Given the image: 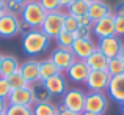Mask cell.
I'll return each mask as SVG.
<instances>
[{
  "label": "cell",
  "instance_id": "cell-1",
  "mask_svg": "<svg viewBox=\"0 0 124 115\" xmlns=\"http://www.w3.org/2000/svg\"><path fill=\"white\" fill-rule=\"evenodd\" d=\"M50 44V38H47L39 28H30L22 35V49L27 55H39Z\"/></svg>",
  "mask_w": 124,
  "mask_h": 115
},
{
  "label": "cell",
  "instance_id": "cell-2",
  "mask_svg": "<svg viewBox=\"0 0 124 115\" xmlns=\"http://www.w3.org/2000/svg\"><path fill=\"white\" fill-rule=\"evenodd\" d=\"M47 13L42 9V6L39 5L38 0H31V2L25 3L24 5V11L21 14L22 19V28L25 32L30 30V28H39L41 24L44 22V18Z\"/></svg>",
  "mask_w": 124,
  "mask_h": 115
},
{
  "label": "cell",
  "instance_id": "cell-3",
  "mask_svg": "<svg viewBox=\"0 0 124 115\" xmlns=\"http://www.w3.org/2000/svg\"><path fill=\"white\" fill-rule=\"evenodd\" d=\"M64 16H66V11H63V9H58V11H54V13H47L46 18H44V22H42L41 27H39V30L47 38L55 39L60 35V32L63 30Z\"/></svg>",
  "mask_w": 124,
  "mask_h": 115
},
{
  "label": "cell",
  "instance_id": "cell-4",
  "mask_svg": "<svg viewBox=\"0 0 124 115\" xmlns=\"http://www.w3.org/2000/svg\"><path fill=\"white\" fill-rule=\"evenodd\" d=\"M108 109V98L104 91H88L85 93V112L104 115Z\"/></svg>",
  "mask_w": 124,
  "mask_h": 115
},
{
  "label": "cell",
  "instance_id": "cell-5",
  "mask_svg": "<svg viewBox=\"0 0 124 115\" xmlns=\"http://www.w3.org/2000/svg\"><path fill=\"white\" fill-rule=\"evenodd\" d=\"M61 107L82 114L85 110V91L80 88H68L66 93L61 96Z\"/></svg>",
  "mask_w": 124,
  "mask_h": 115
},
{
  "label": "cell",
  "instance_id": "cell-6",
  "mask_svg": "<svg viewBox=\"0 0 124 115\" xmlns=\"http://www.w3.org/2000/svg\"><path fill=\"white\" fill-rule=\"evenodd\" d=\"M123 44H124L123 39L119 36H116V35H113V36L97 39L96 47H97V51H99L101 54H104L110 60V58H115V57L119 55V51H121Z\"/></svg>",
  "mask_w": 124,
  "mask_h": 115
},
{
  "label": "cell",
  "instance_id": "cell-7",
  "mask_svg": "<svg viewBox=\"0 0 124 115\" xmlns=\"http://www.w3.org/2000/svg\"><path fill=\"white\" fill-rule=\"evenodd\" d=\"M22 32L21 18L3 14L0 18V38H14Z\"/></svg>",
  "mask_w": 124,
  "mask_h": 115
},
{
  "label": "cell",
  "instance_id": "cell-8",
  "mask_svg": "<svg viewBox=\"0 0 124 115\" xmlns=\"http://www.w3.org/2000/svg\"><path fill=\"white\" fill-rule=\"evenodd\" d=\"M91 33L97 39L113 36V35H115V14L112 13V14H108V16H105V18L99 19V21L93 22Z\"/></svg>",
  "mask_w": 124,
  "mask_h": 115
},
{
  "label": "cell",
  "instance_id": "cell-9",
  "mask_svg": "<svg viewBox=\"0 0 124 115\" xmlns=\"http://www.w3.org/2000/svg\"><path fill=\"white\" fill-rule=\"evenodd\" d=\"M110 74L107 71H90L85 85L88 91H105L110 84Z\"/></svg>",
  "mask_w": 124,
  "mask_h": 115
},
{
  "label": "cell",
  "instance_id": "cell-10",
  "mask_svg": "<svg viewBox=\"0 0 124 115\" xmlns=\"http://www.w3.org/2000/svg\"><path fill=\"white\" fill-rule=\"evenodd\" d=\"M49 58H50V60L54 62V65L60 70V73H66L68 68L76 62V57H74L71 49H61V47L55 49Z\"/></svg>",
  "mask_w": 124,
  "mask_h": 115
},
{
  "label": "cell",
  "instance_id": "cell-11",
  "mask_svg": "<svg viewBox=\"0 0 124 115\" xmlns=\"http://www.w3.org/2000/svg\"><path fill=\"white\" fill-rule=\"evenodd\" d=\"M8 104H14V106H35V98H33V91H31V87L27 85V87L22 88H16V90H11L8 96Z\"/></svg>",
  "mask_w": 124,
  "mask_h": 115
},
{
  "label": "cell",
  "instance_id": "cell-12",
  "mask_svg": "<svg viewBox=\"0 0 124 115\" xmlns=\"http://www.w3.org/2000/svg\"><path fill=\"white\" fill-rule=\"evenodd\" d=\"M96 49V43L91 38H76L71 51H72L76 60H86Z\"/></svg>",
  "mask_w": 124,
  "mask_h": 115
},
{
  "label": "cell",
  "instance_id": "cell-13",
  "mask_svg": "<svg viewBox=\"0 0 124 115\" xmlns=\"http://www.w3.org/2000/svg\"><path fill=\"white\" fill-rule=\"evenodd\" d=\"M42 84H44V87L47 88V91L52 96H63L68 90V80L63 76V73H58L55 76L46 79Z\"/></svg>",
  "mask_w": 124,
  "mask_h": 115
},
{
  "label": "cell",
  "instance_id": "cell-14",
  "mask_svg": "<svg viewBox=\"0 0 124 115\" xmlns=\"http://www.w3.org/2000/svg\"><path fill=\"white\" fill-rule=\"evenodd\" d=\"M88 74H90V68L85 60H76L66 71L68 79L71 82H77V84H85Z\"/></svg>",
  "mask_w": 124,
  "mask_h": 115
},
{
  "label": "cell",
  "instance_id": "cell-15",
  "mask_svg": "<svg viewBox=\"0 0 124 115\" xmlns=\"http://www.w3.org/2000/svg\"><path fill=\"white\" fill-rule=\"evenodd\" d=\"M19 73H21L22 77L27 80L28 85L38 82V80H39V62L35 60V58H30V60L21 63Z\"/></svg>",
  "mask_w": 124,
  "mask_h": 115
},
{
  "label": "cell",
  "instance_id": "cell-16",
  "mask_svg": "<svg viewBox=\"0 0 124 115\" xmlns=\"http://www.w3.org/2000/svg\"><path fill=\"white\" fill-rule=\"evenodd\" d=\"M107 91H108L110 98H112L115 103H119V104L124 103V73L110 79Z\"/></svg>",
  "mask_w": 124,
  "mask_h": 115
},
{
  "label": "cell",
  "instance_id": "cell-17",
  "mask_svg": "<svg viewBox=\"0 0 124 115\" xmlns=\"http://www.w3.org/2000/svg\"><path fill=\"white\" fill-rule=\"evenodd\" d=\"M112 13H113L112 6H110L108 3L102 2V0L90 3V8H88V16H90V19L93 22H96V21H99V19L105 18V16L112 14Z\"/></svg>",
  "mask_w": 124,
  "mask_h": 115
},
{
  "label": "cell",
  "instance_id": "cell-18",
  "mask_svg": "<svg viewBox=\"0 0 124 115\" xmlns=\"http://www.w3.org/2000/svg\"><path fill=\"white\" fill-rule=\"evenodd\" d=\"M85 62H86L90 71H107V63H108V58H107L104 54H101L97 49Z\"/></svg>",
  "mask_w": 124,
  "mask_h": 115
},
{
  "label": "cell",
  "instance_id": "cell-19",
  "mask_svg": "<svg viewBox=\"0 0 124 115\" xmlns=\"http://www.w3.org/2000/svg\"><path fill=\"white\" fill-rule=\"evenodd\" d=\"M19 68H21V63L19 60L14 57V55H3L2 60V70H0V77H9L11 74L17 73Z\"/></svg>",
  "mask_w": 124,
  "mask_h": 115
},
{
  "label": "cell",
  "instance_id": "cell-20",
  "mask_svg": "<svg viewBox=\"0 0 124 115\" xmlns=\"http://www.w3.org/2000/svg\"><path fill=\"white\" fill-rule=\"evenodd\" d=\"M30 87H31V91H33L35 104L36 103H52V95L47 91V88L44 87V84L41 80L31 84Z\"/></svg>",
  "mask_w": 124,
  "mask_h": 115
},
{
  "label": "cell",
  "instance_id": "cell-21",
  "mask_svg": "<svg viewBox=\"0 0 124 115\" xmlns=\"http://www.w3.org/2000/svg\"><path fill=\"white\" fill-rule=\"evenodd\" d=\"M58 73H60V70L55 66L54 62H52L49 57L39 62V80L41 82H44L46 79L55 76V74H58Z\"/></svg>",
  "mask_w": 124,
  "mask_h": 115
},
{
  "label": "cell",
  "instance_id": "cell-22",
  "mask_svg": "<svg viewBox=\"0 0 124 115\" xmlns=\"http://www.w3.org/2000/svg\"><path fill=\"white\" fill-rule=\"evenodd\" d=\"M88 8H90V3L85 2V0H74L69 6L66 8V14H71L74 18H79V16L88 14Z\"/></svg>",
  "mask_w": 124,
  "mask_h": 115
},
{
  "label": "cell",
  "instance_id": "cell-23",
  "mask_svg": "<svg viewBox=\"0 0 124 115\" xmlns=\"http://www.w3.org/2000/svg\"><path fill=\"white\" fill-rule=\"evenodd\" d=\"M33 115H58V106L54 103H36L33 106Z\"/></svg>",
  "mask_w": 124,
  "mask_h": 115
},
{
  "label": "cell",
  "instance_id": "cell-24",
  "mask_svg": "<svg viewBox=\"0 0 124 115\" xmlns=\"http://www.w3.org/2000/svg\"><path fill=\"white\" fill-rule=\"evenodd\" d=\"M55 41H57L58 47H61V49H71V47H72V44H74V41H76V35L71 33V32L61 30L60 35L55 38Z\"/></svg>",
  "mask_w": 124,
  "mask_h": 115
},
{
  "label": "cell",
  "instance_id": "cell-25",
  "mask_svg": "<svg viewBox=\"0 0 124 115\" xmlns=\"http://www.w3.org/2000/svg\"><path fill=\"white\" fill-rule=\"evenodd\" d=\"M107 73L110 74V77H115L118 74H123L124 73V63L119 57H115V58H110L108 63H107Z\"/></svg>",
  "mask_w": 124,
  "mask_h": 115
},
{
  "label": "cell",
  "instance_id": "cell-26",
  "mask_svg": "<svg viewBox=\"0 0 124 115\" xmlns=\"http://www.w3.org/2000/svg\"><path fill=\"white\" fill-rule=\"evenodd\" d=\"M22 11H24V3H19V2H16V0H6V5H5V13L6 14L21 18Z\"/></svg>",
  "mask_w": 124,
  "mask_h": 115
},
{
  "label": "cell",
  "instance_id": "cell-27",
  "mask_svg": "<svg viewBox=\"0 0 124 115\" xmlns=\"http://www.w3.org/2000/svg\"><path fill=\"white\" fill-rule=\"evenodd\" d=\"M5 115H33V107L8 104V109L5 110Z\"/></svg>",
  "mask_w": 124,
  "mask_h": 115
},
{
  "label": "cell",
  "instance_id": "cell-28",
  "mask_svg": "<svg viewBox=\"0 0 124 115\" xmlns=\"http://www.w3.org/2000/svg\"><path fill=\"white\" fill-rule=\"evenodd\" d=\"M6 80H8V84H9V87H11V90H16V88H22V87H27V80H25L24 77H22V74L19 73H14V74H11L9 77H6Z\"/></svg>",
  "mask_w": 124,
  "mask_h": 115
},
{
  "label": "cell",
  "instance_id": "cell-29",
  "mask_svg": "<svg viewBox=\"0 0 124 115\" xmlns=\"http://www.w3.org/2000/svg\"><path fill=\"white\" fill-rule=\"evenodd\" d=\"M77 28H79V24H77V18H74V16H71V14H66V16H64L63 30L71 32V33H76Z\"/></svg>",
  "mask_w": 124,
  "mask_h": 115
},
{
  "label": "cell",
  "instance_id": "cell-30",
  "mask_svg": "<svg viewBox=\"0 0 124 115\" xmlns=\"http://www.w3.org/2000/svg\"><path fill=\"white\" fill-rule=\"evenodd\" d=\"M46 13H54L60 9V0H38Z\"/></svg>",
  "mask_w": 124,
  "mask_h": 115
},
{
  "label": "cell",
  "instance_id": "cell-31",
  "mask_svg": "<svg viewBox=\"0 0 124 115\" xmlns=\"http://www.w3.org/2000/svg\"><path fill=\"white\" fill-rule=\"evenodd\" d=\"M115 35L119 38L124 36V14H115Z\"/></svg>",
  "mask_w": 124,
  "mask_h": 115
},
{
  "label": "cell",
  "instance_id": "cell-32",
  "mask_svg": "<svg viewBox=\"0 0 124 115\" xmlns=\"http://www.w3.org/2000/svg\"><path fill=\"white\" fill-rule=\"evenodd\" d=\"M9 93H11V87H9L8 80H6L5 77H0V98L8 99Z\"/></svg>",
  "mask_w": 124,
  "mask_h": 115
},
{
  "label": "cell",
  "instance_id": "cell-33",
  "mask_svg": "<svg viewBox=\"0 0 124 115\" xmlns=\"http://www.w3.org/2000/svg\"><path fill=\"white\" fill-rule=\"evenodd\" d=\"M76 38H91L93 33H91V27H79L76 33Z\"/></svg>",
  "mask_w": 124,
  "mask_h": 115
},
{
  "label": "cell",
  "instance_id": "cell-34",
  "mask_svg": "<svg viewBox=\"0 0 124 115\" xmlns=\"http://www.w3.org/2000/svg\"><path fill=\"white\" fill-rule=\"evenodd\" d=\"M77 24H79V27H93V21L90 19L88 14L79 16V18H77Z\"/></svg>",
  "mask_w": 124,
  "mask_h": 115
},
{
  "label": "cell",
  "instance_id": "cell-35",
  "mask_svg": "<svg viewBox=\"0 0 124 115\" xmlns=\"http://www.w3.org/2000/svg\"><path fill=\"white\" fill-rule=\"evenodd\" d=\"M113 14H124V0H123V2H119L118 5L115 6V11H113Z\"/></svg>",
  "mask_w": 124,
  "mask_h": 115
},
{
  "label": "cell",
  "instance_id": "cell-36",
  "mask_svg": "<svg viewBox=\"0 0 124 115\" xmlns=\"http://www.w3.org/2000/svg\"><path fill=\"white\" fill-rule=\"evenodd\" d=\"M6 109H8V99L0 98V114H5Z\"/></svg>",
  "mask_w": 124,
  "mask_h": 115
},
{
  "label": "cell",
  "instance_id": "cell-37",
  "mask_svg": "<svg viewBox=\"0 0 124 115\" xmlns=\"http://www.w3.org/2000/svg\"><path fill=\"white\" fill-rule=\"evenodd\" d=\"M58 115H80V114H76L72 110H68L64 107H58Z\"/></svg>",
  "mask_w": 124,
  "mask_h": 115
},
{
  "label": "cell",
  "instance_id": "cell-38",
  "mask_svg": "<svg viewBox=\"0 0 124 115\" xmlns=\"http://www.w3.org/2000/svg\"><path fill=\"white\" fill-rule=\"evenodd\" d=\"M74 0H60V9H66Z\"/></svg>",
  "mask_w": 124,
  "mask_h": 115
},
{
  "label": "cell",
  "instance_id": "cell-39",
  "mask_svg": "<svg viewBox=\"0 0 124 115\" xmlns=\"http://www.w3.org/2000/svg\"><path fill=\"white\" fill-rule=\"evenodd\" d=\"M5 5H6V0H0V18H2L3 14H6L5 13Z\"/></svg>",
  "mask_w": 124,
  "mask_h": 115
},
{
  "label": "cell",
  "instance_id": "cell-40",
  "mask_svg": "<svg viewBox=\"0 0 124 115\" xmlns=\"http://www.w3.org/2000/svg\"><path fill=\"white\" fill-rule=\"evenodd\" d=\"M119 58L123 60V63H124V44H123V47H121V51H119V55H118Z\"/></svg>",
  "mask_w": 124,
  "mask_h": 115
},
{
  "label": "cell",
  "instance_id": "cell-41",
  "mask_svg": "<svg viewBox=\"0 0 124 115\" xmlns=\"http://www.w3.org/2000/svg\"><path fill=\"white\" fill-rule=\"evenodd\" d=\"M16 2H19V3H24V5H25V3H28V2H31V0H16Z\"/></svg>",
  "mask_w": 124,
  "mask_h": 115
},
{
  "label": "cell",
  "instance_id": "cell-42",
  "mask_svg": "<svg viewBox=\"0 0 124 115\" xmlns=\"http://www.w3.org/2000/svg\"><path fill=\"white\" fill-rule=\"evenodd\" d=\"M80 115H97V114H91V112H85V110H83V112L80 114Z\"/></svg>",
  "mask_w": 124,
  "mask_h": 115
},
{
  "label": "cell",
  "instance_id": "cell-43",
  "mask_svg": "<svg viewBox=\"0 0 124 115\" xmlns=\"http://www.w3.org/2000/svg\"><path fill=\"white\" fill-rule=\"evenodd\" d=\"M121 114L124 115V103H121Z\"/></svg>",
  "mask_w": 124,
  "mask_h": 115
},
{
  "label": "cell",
  "instance_id": "cell-44",
  "mask_svg": "<svg viewBox=\"0 0 124 115\" xmlns=\"http://www.w3.org/2000/svg\"><path fill=\"white\" fill-rule=\"evenodd\" d=\"M2 60H3V55L0 54V70H2Z\"/></svg>",
  "mask_w": 124,
  "mask_h": 115
},
{
  "label": "cell",
  "instance_id": "cell-45",
  "mask_svg": "<svg viewBox=\"0 0 124 115\" xmlns=\"http://www.w3.org/2000/svg\"><path fill=\"white\" fill-rule=\"evenodd\" d=\"M85 2H88V3H93V2H99V0H85Z\"/></svg>",
  "mask_w": 124,
  "mask_h": 115
},
{
  "label": "cell",
  "instance_id": "cell-46",
  "mask_svg": "<svg viewBox=\"0 0 124 115\" xmlns=\"http://www.w3.org/2000/svg\"><path fill=\"white\" fill-rule=\"evenodd\" d=\"M0 115H5V114H0Z\"/></svg>",
  "mask_w": 124,
  "mask_h": 115
}]
</instances>
